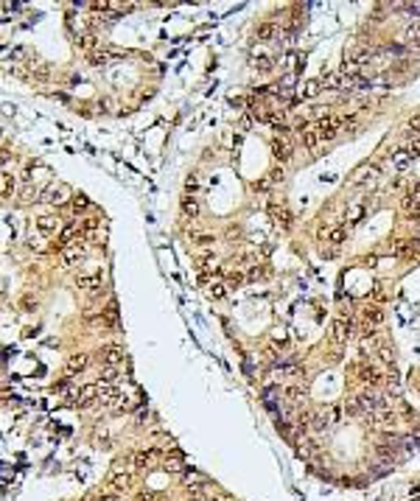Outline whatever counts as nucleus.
<instances>
[{
	"instance_id": "0eeeda50",
	"label": "nucleus",
	"mask_w": 420,
	"mask_h": 501,
	"mask_svg": "<svg viewBox=\"0 0 420 501\" xmlns=\"http://www.w3.org/2000/svg\"><path fill=\"white\" fill-rule=\"evenodd\" d=\"M300 140H303V146L306 148H314L317 143H322V137H320V132H317V123H303L300 126Z\"/></svg>"
},
{
	"instance_id": "1a4fd4ad",
	"label": "nucleus",
	"mask_w": 420,
	"mask_h": 501,
	"mask_svg": "<svg viewBox=\"0 0 420 501\" xmlns=\"http://www.w3.org/2000/svg\"><path fill=\"white\" fill-rule=\"evenodd\" d=\"M81 235H84V233H81V227H76V224L64 227L62 235H59V241H56V249H62V252H64V249H67V244H73V241L81 238Z\"/></svg>"
},
{
	"instance_id": "ea45409f",
	"label": "nucleus",
	"mask_w": 420,
	"mask_h": 501,
	"mask_svg": "<svg viewBox=\"0 0 420 501\" xmlns=\"http://www.w3.org/2000/svg\"><path fill=\"white\" fill-rule=\"evenodd\" d=\"M286 395H289V401L294 403V401H300V389H294V387H292L289 392H286Z\"/></svg>"
},
{
	"instance_id": "5701e85b",
	"label": "nucleus",
	"mask_w": 420,
	"mask_h": 501,
	"mask_svg": "<svg viewBox=\"0 0 420 501\" xmlns=\"http://www.w3.org/2000/svg\"><path fill=\"white\" fill-rule=\"evenodd\" d=\"M182 213H185L188 219H196V216H199V202L193 196H185L182 199Z\"/></svg>"
},
{
	"instance_id": "7c9ffc66",
	"label": "nucleus",
	"mask_w": 420,
	"mask_h": 501,
	"mask_svg": "<svg viewBox=\"0 0 420 501\" xmlns=\"http://www.w3.org/2000/svg\"><path fill=\"white\" fill-rule=\"evenodd\" d=\"M0 185H3V196H11V193H14V179L8 177V174H3V182Z\"/></svg>"
},
{
	"instance_id": "a211bd4d",
	"label": "nucleus",
	"mask_w": 420,
	"mask_h": 501,
	"mask_svg": "<svg viewBox=\"0 0 420 501\" xmlns=\"http://www.w3.org/2000/svg\"><path fill=\"white\" fill-rule=\"evenodd\" d=\"M272 154L278 157V160H289V157H292V146L286 140H280V137H275V140H272Z\"/></svg>"
},
{
	"instance_id": "c85d7f7f",
	"label": "nucleus",
	"mask_w": 420,
	"mask_h": 501,
	"mask_svg": "<svg viewBox=\"0 0 420 501\" xmlns=\"http://www.w3.org/2000/svg\"><path fill=\"white\" fill-rule=\"evenodd\" d=\"M149 459H154V451H140V454H135V465L137 468L149 465Z\"/></svg>"
},
{
	"instance_id": "393cba45",
	"label": "nucleus",
	"mask_w": 420,
	"mask_h": 501,
	"mask_svg": "<svg viewBox=\"0 0 420 501\" xmlns=\"http://www.w3.org/2000/svg\"><path fill=\"white\" fill-rule=\"evenodd\" d=\"M306 423H308V429H314V431H325L328 420H325L322 415H308V417H306Z\"/></svg>"
},
{
	"instance_id": "9b49d317",
	"label": "nucleus",
	"mask_w": 420,
	"mask_h": 501,
	"mask_svg": "<svg viewBox=\"0 0 420 501\" xmlns=\"http://www.w3.org/2000/svg\"><path fill=\"white\" fill-rule=\"evenodd\" d=\"M45 202L50 205H62L64 199H67V185H48V191H45Z\"/></svg>"
},
{
	"instance_id": "ddd939ff",
	"label": "nucleus",
	"mask_w": 420,
	"mask_h": 501,
	"mask_svg": "<svg viewBox=\"0 0 420 501\" xmlns=\"http://www.w3.org/2000/svg\"><path fill=\"white\" fill-rule=\"evenodd\" d=\"M390 160H392V165H395V168H401V171H404L406 168V165H409V162H412L415 160V157L412 154H409V148H392V154H390Z\"/></svg>"
},
{
	"instance_id": "cd10ccee",
	"label": "nucleus",
	"mask_w": 420,
	"mask_h": 501,
	"mask_svg": "<svg viewBox=\"0 0 420 501\" xmlns=\"http://www.w3.org/2000/svg\"><path fill=\"white\" fill-rule=\"evenodd\" d=\"M118 375H121V373H118V367H104V370H101V381H104V384H112Z\"/></svg>"
},
{
	"instance_id": "b1692460",
	"label": "nucleus",
	"mask_w": 420,
	"mask_h": 501,
	"mask_svg": "<svg viewBox=\"0 0 420 501\" xmlns=\"http://www.w3.org/2000/svg\"><path fill=\"white\" fill-rule=\"evenodd\" d=\"M373 423L376 426H392L395 423V415H392L390 409H384V412H378V415H373Z\"/></svg>"
},
{
	"instance_id": "f704fd0d",
	"label": "nucleus",
	"mask_w": 420,
	"mask_h": 501,
	"mask_svg": "<svg viewBox=\"0 0 420 501\" xmlns=\"http://www.w3.org/2000/svg\"><path fill=\"white\" fill-rule=\"evenodd\" d=\"M406 148H409V154H412V157H418V154H420V140L415 137L412 143H406Z\"/></svg>"
},
{
	"instance_id": "7ed1b4c3",
	"label": "nucleus",
	"mask_w": 420,
	"mask_h": 501,
	"mask_svg": "<svg viewBox=\"0 0 420 501\" xmlns=\"http://www.w3.org/2000/svg\"><path fill=\"white\" fill-rule=\"evenodd\" d=\"M342 126H345V118H322L320 123H317V132H320L322 143H325V140H334Z\"/></svg>"
},
{
	"instance_id": "6e6552de",
	"label": "nucleus",
	"mask_w": 420,
	"mask_h": 501,
	"mask_svg": "<svg viewBox=\"0 0 420 501\" xmlns=\"http://www.w3.org/2000/svg\"><path fill=\"white\" fill-rule=\"evenodd\" d=\"M115 59H121V53H118V50H109V48H101V50H93V53H90V64H95V67H104V64L115 62Z\"/></svg>"
},
{
	"instance_id": "c756f323",
	"label": "nucleus",
	"mask_w": 420,
	"mask_h": 501,
	"mask_svg": "<svg viewBox=\"0 0 420 501\" xmlns=\"http://www.w3.org/2000/svg\"><path fill=\"white\" fill-rule=\"evenodd\" d=\"M266 123H269L272 129H280V132L286 129V123H283V115H266Z\"/></svg>"
},
{
	"instance_id": "4be33fe9",
	"label": "nucleus",
	"mask_w": 420,
	"mask_h": 501,
	"mask_svg": "<svg viewBox=\"0 0 420 501\" xmlns=\"http://www.w3.org/2000/svg\"><path fill=\"white\" fill-rule=\"evenodd\" d=\"M392 252L398 255V258H415V252H418V249H415V241H412V244H409V241H401V244H395V247H392Z\"/></svg>"
},
{
	"instance_id": "a19ab883",
	"label": "nucleus",
	"mask_w": 420,
	"mask_h": 501,
	"mask_svg": "<svg viewBox=\"0 0 420 501\" xmlns=\"http://www.w3.org/2000/svg\"><path fill=\"white\" fill-rule=\"evenodd\" d=\"M210 261H213V258H210V255H202V258H199V261H196V263H199V266H202V269H205V266H207V263H210Z\"/></svg>"
},
{
	"instance_id": "6ab92c4d",
	"label": "nucleus",
	"mask_w": 420,
	"mask_h": 501,
	"mask_svg": "<svg viewBox=\"0 0 420 501\" xmlns=\"http://www.w3.org/2000/svg\"><path fill=\"white\" fill-rule=\"evenodd\" d=\"M109 490L112 493H126L129 490V473H115L109 479Z\"/></svg>"
},
{
	"instance_id": "412c9836",
	"label": "nucleus",
	"mask_w": 420,
	"mask_h": 501,
	"mask_svg": "<svg viewBox=\"0 0 420 501\" xmlns=\"http://www.w3.org/2000/svg\"><path fill=\"white\" fill-rule=\"evenodd\" d=\"M275 36H278V25H275V22L258 25V39H261V42H269V39H275Z\"/></svg>"
},
{
	"instance_id": "4468645a",
	"label": "nucleus",
	"mask_w": 420,
	"mask_h": 501,
	"mask_svg": "<svg viewBox=\"0 0 420 501\" xmlns=\"http://www.w3.org/2000/svg\"><path fill=\"white\" fill-rule=\"evenodd\" d=\"M269 213H272V221H275V224H280L283 230H286L289 224H292V213L286 210V207H280V205H272V207H269Z\"/></svg>"
},
{
	"instance_id": "2f4dec72",
	"label": "nucleus",
	"mask_w": 420,
	"mask_h": 501,
	"mask_svg": "<svg viewBox=\"0 0 420 501\" xmlns=\"http://www.w3.org/2000/svg\"><path fill=\"white\" fill-rule=\"evenodd\" d=\"M362 216H364V207L362 205H353L348 210V221H362Z\"/></svg>"
},
{
	"instance_id": "473e14b6",
	"label": "nucleus",
	"mask_w": 420,
	"mask_h": 501,
	"mask_svg": "<svg viewBox=\"0 0 420 501\" xmlns=\"http://www.w3.org/2000/svg\"><path fill=\"white\" fill-rule=\"evenodd\" d=\"M224 294H227V289H224L221 283H213V286H210V297H216V300H221V297H224Z\"/></svg>"
},
{
	"instance_id": "a878e982",
	"label": "nucleus",
	"mask_w": 420,
	"mask_h": 501,
	"mask_svg": "<svg viewBox=\"0 0 420 501\" xmlns=\"http://www.w3.org/2000/svg\"><path fill=\"white\" fill-rule=\"evenodd\" d=\"M36 199H39V196H36V188H34V185H25V188L20 191V202H22V205H28V202H36Z\"/></svg>"
},
{
	"instance_id": "f257e3e1",
	"label": "nucleus",
	"mask_w": 420,
	"mask_h": 501,
	"mask_svg": "<svg viewBox=\"0 0 420 501\" xmlns=\"http://www.w3.org/2000/svg\"><path fill=\"white\" fill-rule=\"evenodd\" d=\"M356 403H359V409H362V415H367V417H373V415H378V412L387 409L384 395H378V392H373V389H364V392H359V395H356Z\"/></svg>"
},
{
	"instance_id": "9d476101",
	"label": "nucleus",
	"mask_w": 420,
	"mask_h": 501,
	"mask_svg": "<svg viewBox=\"0 0 420 501\" xmlns=\"http://www.w3.org/2000/svg\"><path fill=\"white\" fill-rule=\"evenodd\" d=\"M81 261H84V247H78V244H73L62 252V266H76Z\"/></svg>"
},
{
	"instance_id": "72a5a7b5",
	"label": "nucleus",
	"mask_w": 420,
	"mask_h": 501,
	"mask_svg": "<svg viewBox=\"0 0 420 501\" xmlns=\"http://www.w3.org/2000/svg\"><path fill=\"white\" fill-rule=\"evenodd\" d=\"M241 283H244L241 272H230V275H227V286H241Z\"/></svg>"
},
{
	"instance_id": "58836bf2",
	"label": "nucleus",
	"mask_w": 420,
	"mask_h": 501,
	"mask_svg": "<svg viewBox=\"0 0 420 501\" xmlns=\"http://www.w3.org/2000/svg\"><path fill=\"white\" fill-rule=\"evenodd\" d=\"M401 8H406V11H415V14H420V3H406V6H401Z\"/></svg>"
},
{
	"instance_id": "e433bc0d",
	"label": "nucleus",
	"mask_w": 420,
	"mask_h": 501,
	"mask_svg": "<svg viewBox=\"0 0 420 501\" xmlns=\"http://www.w3.org/2000/svg\"><path fill=\"white\" fill-rule=\"evenodd\" d=\"M193 241H196V244H213V235H207V233H199V235H196V238H193Z\"/></svg>"
},
{
	"instance_id": "37998d69",
	"label": "nucleus",
	"mask_w": 420,
	"mask_h": 501,
	"mask_svg": "<svg viewBox=\"0 0 420 501\" xmlns=\"http://www.w3.org/2000/svg\"><path fill=\"white\" fill-rule=\"evenodd\" d=\"M98 501H118L115 496H107V499H98Z\"/></svg>"
},
{
	"instance_id": "dca6fc26",
	"label": "nucleus",
	"mask_w": 420,
	"mask_h": 501,
	"mask_svg": "<svg viewBox=\"0 0 420 501\" xmlns=\"http://www.w3.org/2000/svg\"><path fill=\"white\" fill-rule=\"evenodd\" d=\"M56 227H59V216H39L36 219V230L39 233H56Z\"/></svg>"
},
{
	"instance_id": "20e7f679",
	"label": "nucleus",
	"mask_w": 420,
	"mask_h": 501,
	"mask_svg": "<svg viewBox=\"0 0 420 501\" xmlns=\"http://www.w3.org/2000/svg\"><path fill=\"white\" fill-rule=\"evenodd\" d=\"M76 286L81 291H87V294H101L104 291V277L101 275H78V280H76Z\"/></svg>"
},
{
	"instance_id": "f8f14e48",
	"label": "nucleus",
	"mask_w": 420,
	"mask_h": 501,
	"mask_svg": "<svg viewBox=\"0 0 420 501\" xmlns=\"http://www.w3.org/2000/svg\"><path fill=\"white\" fill-rule=\"evenodd\" d=\"M381 322H384V311L378 308V305H370V308L364 311V325H367V331H376Z\"/></svg>"
},
{
	"instance_id": "4c0bfd02",
	"label": "nucleus",
	"mask_w": 420,
	"mask_h": 501,
	"mask_svg": "<svg viewBox=\"0 0 420 501\" xmlns=\"http://www.w3.org/2000/svg\"><path fill=\"white\" fill-rule=\"evenodd\" d=\"M409 129H412V132H420V115L409 118Z\"/></svg>"
},
{
	"instance_id": "c9c22d12",
	"label": "nucleus",
	"mask_w": 420,
	"mask_h": 501,
	"mask_svg": "<svg viewBox=\"0 0 420 501\" xmlns=\"http://www.w3.org/2000/svg\"><path fill=\"white\" fill-rule=\"evenodd\" d=\"M73 207H76V210H81V207H87V196H81V193H78V196L73 199Z\"/></svg>"
},
{
	"instance_id": "aec40b11",
	"label": "nucleus",
	"mask_w": 420,
	"mask_h": 501,
	"mask_svg": "<svg viewBox=\"0 0 420 501\" xmlns=\"http://www.w3.org/2000/svg\"><path fill=\"white\" fill-rule=\"evenodd\" d=\"M376 174H378V168H373V165H364V168H359V174L350 182L353 185H364V182H370V179H376Z\"/></svg>"
},
{
	"instance_id": "39448f33",
	"label": "nucleus",
	"mask_w": 420,
	"mask_h": 501,
	"mask_svg": "<svg viewBox=\"0 0 420 501\" xmlns=\"http://www.w3.org/2000/svg\"><path fill=\"white\" fill-rule=\"evenodd\" d=\"M98 359H101V364H104V367H118V364L123 361V347H118V345L101 347Z\"/></svg>"
},
{
	"instance_id": "f3484780",
	"label": "nucleus",
	"mask_w": 420,
	"mask_h": 501,
	"mask_svg": "<svg viewBox=\"0 0 420 501\" xmlns=\"http://www.w3.org/2000/svg\"><path fill=\"white\" fill-rule=\"evenodd\" d=\"M359 378H362L364 384H370V387H376V384H381V378H384V375L378 373L376 367H367V364H364V367L359 370Z\"/></svg>"
},
{
	"instance_id": "2eb2a0df",
	"label": "nucleus",
	"mask_w": 420,
	"mask_h": 501,
	"mask_svg": "<svg viewBox=\"0 0 420 501\" xmlns=\"http://www.w3.org/2000/svg\"><path fill=\"white\" fill-rule=\"evenodd\" d=\"M84 367H87V356L84 353H73L70 359H67V367L64 370H67V375H78Z\"/></svg>"
},
{
	"instance_id": "79ce46f5",
	"label": "nucleus",
	"mask_w": 420,
	"mask_h": 501,
	"mask_svg": "<svg viewBox=\"0 0 420 501\" xmlns=\"http://www.w3.org/2000/svg\"><path fill=\"white\" fill-rule=\"evenodd\" d=\"M137 501H154V493H140V496H137Z\"/></svg>"
},
{
	"instance_id": "423d86ee",
	"label": "nucleus",
	"mask_w": 420,
	"mask_h": 501,
	"mask_svg": "<svg viewBox=\"0 0 420 501\" xmlns=\"http://www.w3.org/2000/svg\"><path fill=\"white\" fill-rule=\"evenodd\" d=\"M76 403L78 406H90V403H95L101 398V384H87V387H81L76 392Z\"/></svg>"
},
{
	"instance_id": "bb28decb",
	"label": "nucleus",
	"mask_w": 420,
	"mask_h": 501,
	"mask_svg": "<svg viewBox=\"0 0 420 501\" xmlns=\"http://www.w3.org/2000/svg\"><path fill=\"white\" fill-rule=\"evenodd\" d=\"M345 235H348V233H345V227H334V230L328 233V238H325V241H331V244H342Z\"/></svg>"
},
{
	"instance_id": "f03ea898",
	"label": "nucleus",
	"mask_w": 420,
	"mask_h": 501,
	"mask_svg": "<svg viewBox=\"0 0 420 501\" xmlns=\"http://www.w3.org/2000/svg\"><path fill=\"white\" fill-rule=\"evenodd\" d=\"M350 336H353V322L345 319V317L334 319V325H331V339H334L336 345H345Z\"/></svg>"
}]
</instances>
